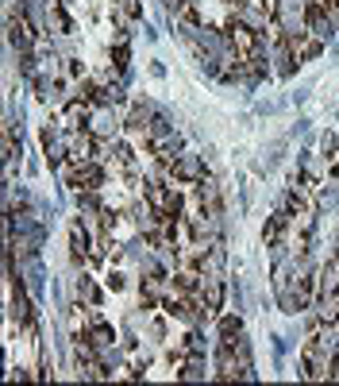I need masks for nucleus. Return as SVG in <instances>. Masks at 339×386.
I'll return each instance as SVG.
<instances>
[{"mask_svg":"<svg viewBox=\"0 0 339 386\" xmlns=\"http://www.w3.org/2000/svg\"><path fill=\"white\" fill-rule=\"evenodd\" d=\"M155 108L146 105V101H139L135 108H131V116H127V132L131 135H146V128H151V120H155Z\"/></svg>","mask_w":339,"mask_h":386,"instance_id":"39448f33","label":"nucleus"},{"mask_svg":"<svg viewBox=\"0 0 339 386\" xmlns=\"http://www.w3.org/2000/svg\"><path fill=\"white\" fill-rule=\"evenodd\" d=\"M320 50H324V43H320V39H312V43H305V47L297 50V58H300V62H312Z\"/></svg>","mask_w":339,"mask_h":386,"instance_id":"f3484780","label":"nucleus"},{"mask_svg":"<svg viewBox=\"0 0 339 386\" xmlns=\"http://www.w3.org/2000/svg\"><path fill=\"white\" fill-rule=\"evenodd\" d=\"M316 317L324 321V325H336V321H339V290L320 294V298H316Z\"/></svg>","mask_w":339,"mask_h":386,"instance_id":"0eeeda50","label":"nucleus"},{"mask_svg":"<svg viewBox=\"0 0 339 386\" xmlns=\"http://www.w3.org/2000/svg\"><path fill=\"white\" fill-rule=\"evenodd\" d=\"M331 178H339V159H336V163H331Z\"/></svg>","mask_w":339,"mask_h":386,"instance_id":"6ab92c4d","label":"nucleus"},{"mask_svg":"<svg viewBox=\"0 0 339 386\" xmlns=\"http://www.w3.org/2000/svg\"><path fill=\"white\" fill-rule=\"evenodd\" d=\"M108 108H112V105H108ZM108 108H100V112L93 116V120H89V132H93V135H100V139L116 132V116L108 112Z\"/></svg>","mask_w":339,"mask_h":386,"instance_id":"1a4fd4ad","label":"nucleus"},{"mask_svg":"<svg viewBox=\"0 0 339 386\" xmlns=\"http://www.w3.org/2000/svg\"><path fill=\"white\" fill-rule=\"evenodd\" d=\"M112 4H120V0H112Z\"/></svg>","mask_w":339,"mask_h":386,"instance_id":"412c9836","label":"nucleus"},{"mask_svg":"<svg viewBox=\"0 0 339 386\" xmlns=\"http://www.w3.org/2000/svg\"><path fill=\"white\" fill-rule=\"evenodd\" d=\"M47 23H50L54 31H58V35L74 31V23H69V16L62 12V4H58V0H50V4H47Z\"/></svg>","mask_w":339,"mask_h":386,"instance_id":"9b49d317","label":"nucleus"},{"mask_svg":"<svg viewBox=\"0 0 339 386\" xmlns=\"http://www.w3.org/2000/svg\"><path fill=\"white\" fill-rule=\"evenodd\" d=\"M185 4H193V0H185Z\"/></svg>","mask_w":339,"mask_h":386,"instance_id":"aec40b11","label":"nucleus"},{"mask_svg":"<svg viewBox=\"0 0 339 386\" xmlns=\"http://www.w3.org/2000/svg\"><path fill=\"white\" fill-rule=\"evenodd\" d=\"M320 147H324V154H328V159H331V154H336V135H324V143H320Z\"/></svg>","mask_w":339,"mask_h":386,"instance_id":"a211bd4d","label":"nucleus"},{"mask_svg":"<svg viewBox=\"0 0 339 386\" xmlns=\"http://www.w3.org/2000/svg\"><path fill=\"white\" fill-rule=\"evenodd\" d=\"M12 317L20 321L23 328H31V301H28V294H23V286L12 290Z\"/></svg>","mask_w":339,"mask_h":386,"instance_id":"6e6552de","label":"nucleus"},{"mask_svg":"<svg viewBox=\"0 0 339 386\" xmlns=\"http://www.w3.org/2000/svg\"><path fill=\"white\" fill-rule=\"evenodd\" d=\"M31 35H35V31H31V19H23V16H20V19L8 16V39L23 50V54L31 50Z\"/></svg>","mask_w":339,"mask_h":386,"instance_id":"423d86ee","label":"nucleus"},{"mask_svg":"<svg viewBox=\"0 0 339 386\" xmlns=\"http://www.w3.org/2000/svg\"><path fill=\"white\" fill-rule=\"evenodd\" d=\"M220 340L223 344H239L243 340V321L239 317H220Z\"/></svg>","mask_w":339,"mask_h":386,"instance_id":"f8f14e48","label":"nucleus"},{"mask_svg":"<svg viewBox=\"0 0 339 386\" xmlns=\"http://www.w3.org/2000/svg\"><path fill=\"white\" fill-rule=\"evenodd\" d=\"M16 151H20V147H16V128L12 124H4V159H16Z\"/></svg>","mask_w":339,"mask_h":386,"instance_id":"4468645a","label":"nucleus"},{"mask_svg":"<svg viewBox=\"0 0 339 386\" xmlns=\"http://www.w3.org/2000/svg\"><path fill=\"white\" fill-rule=\"evenodd\" d=\"M182 378H189V383H193V378H204V359L197 356V352H193V356H189V359H185V371H182Z\"/></svg>","mask_w":339,"mask_h":386,"instance_id":"ddd939ff","label":"nucleus"},{"mask_svg":"<svg viewBox=\"0 0 339 386\" xmlns=\"http://www.w3.org/2000/svg\"><path fill=\"white\" fill-rule=\"evenodd\" d=\"M112 8H120L127 19H139V16H143V4H139V0H120V4H112Z\"/></svg>","mask_w":339,"mask_h":386,"instance_id":"dca6fc26","label":"nucleus"},{"mask_svg":"<svg viewBox=\"0 0 339 386\" xmlns=\"http://www.w3.org/2000/svg\"><path fill=\"white\" fill-rule=\"evenodd\" d=\"M69 255H74V259H85L89 255V236L81 232V221L69 224Z\"/></svg>","mask_w":339,"mask_h":386,"instance_id":"9d476101","label":"nucleus"},{"mask_svg":"<svg viewBox=\"0 0 339 386\" xmlns=\"http://www.w3.org/2000/svg\"><path fill=\"white\" fill-rule=\"evenodd\" d=\"M78 294H81V298H85V301H93V305H97V301H100V290L93 286V282H89L85 274H81V282H78Z\"/></svg>","mask_w":339,"mask_h":386,"instance_id":"2eb2a0df","label":"nucleus"},{"mask_svg":"<svg viewBox=\"0 0 339 386\" xmlns=\"http://www.w3.org/2000/svg\"><path fill=\"white\" fill-rule=\"evenodd\" d=\"M197 205H201L204 212H223L220 185H216V178H201V182H197Z\"/></svg>","mask_w":339,"mask_h":386,"instance_id":"f03ea898","label":"nucleus"},{"mask_svg":"<svg viewBox=\"0 0 339 386\" xmlns=\"http://www.w3.org/2000/svg\"><path fill=\"white\" fill-rule=\"evenodd\" d=\"M201 178H204V163H201V154H177V163L170 166V178H166V182L197 185Z\"/></svg>","mask_w":339,"mask_h":386,"instance_id":"f257e3e1","label":"nucleus"},{"mask_svg":"<svg viewBox=\"0 0 339 386\" xmlns=\"http://www.w3.org/2000/svg\"><path fill=\"white\" fill-rule=\"evenodd\" d=\"M232 16H235V23H243V28H251V31H266V19H270V12H259L254 4H235L232 8Z\"/></svg>","mask_w":339,"mask_h":386,"instance_id":"7ed1b4c3","label":"nucleus"},{"mask_svg":"<svg viewBox=\"0 0 339 386\" xmlns=\"http://www.w3.org/2000/svg\"><path fill=\"white\" fill-rule=\"evenodd\" d=\"M201 294H204V305L212 309V313H220V309H223V282H220V274H201Z\"/></svg>","mask_w":339,"mask_h":386,"instance_id":"20e7f679","label":"nucleus"}]
</instances>
